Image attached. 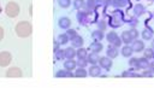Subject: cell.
<instances>
[{"label":"cell","instance_id":"obj_40","mask_svg":"<svg viewBox=\"0 0 154 88\" xmlns=\"http://www.w3.org/2000/svg\"><path fill=\"white\" fill-rule=\"evenodd\" d=\"M153 17H154V15H153Z\"/></svg>","mask_w":154,"mask_h":88},{"label":"cell","instance_id":"obj_34","mask_svg":"<svg viewBox=\"0 0 154 88\" xmlns=\"http://www.w3.org/2000/svg\"><path fill=\"white\" fill-rule=\"evenodd\" d=\"M114 5H118V6H123L124 5V1H123V0H114Z\"/></svg>","mask_w":154,"mask_h":88},{"label":"cell","instance_id":"obj_9","mask_svg":"<svg viewBox=\"0 0 154 88\" xmlns=\"http://www.w3.org/2000/svg\"><path fill=\"white\" fill-rule=\"evenodd\" d=\"M100 74H101V69H100V67L93 64L91 68H89V75H91L92 77H96V76H99Z\"/></svg>","mask_w":154,"mask_h":88},{"label":"cell","instance_id":"obj_24","mask_svg":"<svg viewBox=\"0 0 154 88\" xmlns=\"http://www.w3.org/2000/svg\"><path fill=\"white\" fill-rule=\"evenodd\" d=\"M92 35H93L95 41H100V40H102V37H104V33H102V30H95V31H93Z\"/></svg>","mask_w":154,"mask_h":88},{"label":"cell","instance_id":"obj_10","mask_svg":"<svg viewBox=\"0 0 154 88\" xmlns=\"http://www.w3.org/2000/svg\"><path fill=\"white\" fill-rule=\"evenodd\" d=\"M117 56H118V49H117V47L110 46L108 49H107V57L111 58V59H114Z\"/></svg>","mask_w":154,"mask_h":88},{"label":"cell","instance_id":"obj_20","mask_svg":"<svg viewBox=\"0 0 154 88\" xmlns=\"http://www.w3.org/2000/svg\"><path fill=\"white\" fill-rule=\"evenodd\" d=\"M153 37V30L152 29H145L142 31V39L143 40H150Z\"/></svg>","mask_w":154,"mask_h":88},{"label":"cell","instance_id":"obj_12","mask_svg":"<svg viewBox=\"0 0 154 88\" xmlns=\"http://www.w3.org/2000/svg\"><path fill=\"white\" fill-rule=\"evenodd\" d=\"M102 44H100L99 41H95V42H93L91 46H89V49H92L93 52H95V53H99L100 51H102Z\"/></svg>","mask_w":154,"mask_h":88},{"label":"cell","instance_id":"obj_2","mask_svg":"<svg viewBox=\"0 0 154 88\" xmlns=\"http://www.w3.org/2000/svg\"><path fill=\"white\" fill-rule=\"evenodd\" d=\"M5 14L11 18L17 17L19 15V5L15 1H10L5 7Z\"/></svg>","mask_w":154,"mask_h":88},{"label":"cell","instance_id":"obj_6","mask_svg":"<svg viewBox=\"0 0 154 88\" xmlns=\"http://www.w3.org/2000/svg\"><path fill=\"white\" fill-rule=\"evenodd\" d=\"M99 64L101 68H104L105 70L108 71L112 68V59L108 57H101V58H99Z\"/></svg>","mask_w":154,"mask_h":88},{"label":"cell","instance_id":"obj_16","mask_svg":"<svg viewBox=\"0 0 154 88\" xmlns=\"http://www.w3.org/2000/svg\"><path fill=\"white\" fill-rule=\"evenodd\" d=\"M56 76L57 77H72L73 76V74H71V71H69V70H60V71H58L57 74H56Z\"/></svg>","mask_w":154,"mask_h":88},{"label":"cell","instance_id":"obj_25","mask_svg":"<svg viewBox=\"0 0 154 88\" xmlns=\"http://www.w3.org/2000/svg\"><path fill=\"white\" fill-rule=\"evenodd\" d=\"M143 54H145V58H146V59H152V58L154 57V51H153V48L143 49Z\"/></svg>","mask_w":154,"mask_h":88},{"label":"cell","instance_id":"obj_15","mask_svg":"<svg viewBox=\"0 0 154 88\" xmlns=\"http://www.w3.org/2000/svg\"><path fill=\"white\" fill-rule=\"evenodd\" d=\"M120 39H122V41L124 42V44H130L134 39H133V37H131V35H130V33L129 31H124L123 34H122V37H120Z\"/></svg>","mask_w":154,"mask_h":88},{"label":"cell","instance_id":"obj_17","mask_svg":"<svg viewBox=\"0 0 154 88\" xmlns=\"http://www.w3.org/2000/svg\"><path fill=\"white\" fill-rule=\"evenodd\" d=\"M64 52H65V58L68 59H73V57L76 56V51L73 49V47H68Z\"/></svg>","mask_w":154,"mask_h":88},{"label":"cell","instance_id":"obj_28","mask_svg":"<svg viewBox=\"0 0 154 88\" xmlns=\"http://www.w3.org/2000/svg\"><path fill=\"white\" fill-rule=\"evenodd\" d=\"M58 4H59V6L60 7H69L70 6V4H71V0H59L58 1Z\"/></svg>","mask_w":154,"mask_h":88},{"label":"cell","instance_id":"obj_32","mask_svg":"<svg viewBox=\"0 0 154 88\" xmlns=\"http://www.w3.org/2000/svg\"><path fill=\"white\" fill-rule=\"evenodd\" d=\"M129 33H130V35H131V37H133L134 40H135V39H137V36H138V31H137L136 29H131Z\"/></svg>","mask_w":154,"mask_h":88},{"label":"cell","instance_id":"obj_33","mask_svg":"<svg viewBox=\"0 0 154 88\" xmlns=\"http://www.w3.org/2000/svg\"><path fill=\"white\" fill-rule=\"evenodd\" d=\"M87 63H88L87 59H80L78 60V65H80V68H84L87 65Z\"/></svg>","mask_w":154,"mask_h":88},{"label":"cell","instance_id":"obj_8","mask_svg":"<svg viewBox=\"0 0 154 88\" xmlns=\"http://www.w3.org/2000/svg\"><path fill=\"white\" fill-rule=\"evenodd\" d=\"M133 49L134 52H141L145 49V44L141 41V40H135L133 44Z\"/></svg>","mask_w":154,"mask_h":88},{"label":"cell","instance_id":"obj_29","mask_svg":"<svg viewBox=\"0 0 154 88\" xmlns=\"http://www.w3.org/2000/svg\"><path fill=\"white\" fill-rule=\"evenodd\" d=\"M73 6L75 9H81L84 6V0H75L73 1Z\"/></svg>","mask_w":154,"mask_h":88},{"label":"cell","instance_id":"obj_13","mask_svg":"<svg viewBox=\"0 0 154 88\" xmlns=\"http://www.w3.org/2000/svg\"><path fill=\"white\" fill-rule=\"evenodd\" d=\"M71 42H72V46H73V47H81V46L83 45V39H82L81 36L76 35V36H73L72 39H71Z\"/></svg>","mask_w":154,"mask_h":88},{"label":"cell","instance_id":"obj_38","mask_svg":"<svg viewBox=\"0 0 154 88\" xmlns=\"http://www.w3.org/2000/svg\"><path fill=\"white\" fill-rule=\"evenodd\" d=\"M152 75H153L152 71H145V72L142 74V76H152Z\"/></svg>","mask_w":154,"mask_h":88},{"label":"cell","instance_id":"obj_14","mask_svg":"<svg viewBox=\"0 0 154 88\" xmlns=\"http://www.w3.org/2000/svg\"><path fill=\"white\" fill-rule=\"evenodd\" d=\"M64 68L69 71H72L76 68V62L73 59H68L65 63H64Z\"/></svg>","mask_w":154,"mask_h":88},{"label":"cell","instance_id":"obj_18","mask_svg":"<svg viewBox=\"0 0 154 88\" xmlns=\"http://www.w3.org/2000/svg\"><path fill=\"white\" fill-rule=\"evenodd\" d=\"M150 67V63L148 62V59L142 58V59H138V68L141 69H148Z\"/></svg>","mask_w":154,"mask_h":88},{"label":"cell","instance_id":"obj_30","mask_svg":"<svg viewBox=\"0 0 154 88\" xmlns=\"http://www.w3.org/2000/svg\"><path fill=\"white\" fill-rule=\"evenodd\" d=\"M143 10H145V7H143L142 5H136V6H135V11H136V14H137V15L142 14Z\"/></svg>","mask_w":154,"mask_h":88},{"label":"cell","instance_id":"obj_22","mask_svg":"<svg viewBox=\"0 0 154 88\" xmlns=\"http://www.w3.org/2000/svg\"><path fill=\"white\" fill-rule=\"evenodd\" d=\"M69 40H70V37L68 36V34H60V35L58 36V42H59L60 45L66 44Z\"/></svg>","mask_w":154,"mask_h":88},{"label":"cell","instance_id":"obj_4","mask_svg":"<svg viewBox=\"0 0 154 88\" xmlns=\"http://www.w3.org/2000/svg\"><path fill=\"white\" fill-rule=\"evenodd\" d=\"M11 60H12V56L10 52H6V51L0 52V67L1 68L7 67L11 63Z\"/></svg>","mask_w":154,"mask_h":88},{"label":"cell","instance_id":"obj_21","mask_svg":"<svg viewBox=\"0 0 154 88\" xmlns=\"http://www.w3.org/2000/svg\"><path fill=\"white\" fill-rule=\"evenodd\" d=\"M76 56L78 57V59H87V56H88L87 49H84V48H80L78 51L76 52Z\"/></svg>","mask_w":154,"mask_h":88},{"label":"cell","instance_id":"obj_23","mask_svg":"<svg viewBox=\"0 0 154 88\" xmlns=\"http://www.w3.org/2000/svg\"><path fill=\"white\" fill-rule=\"evenodd\" d=\"M88 75V72L86 71V69L84 68H80V69H77L76 70V72H75V76L76 77H86Z\"/></svg>","mask_w":154,"mask_h":88},{"label":"cell","instance_id":"obj_7","mask_svg":"<svg viewBox=\"0 0 154 88\" xmlns=\"http://www.w3.org/2000/svg\"><path fill=\"white\" fill-rule=\"evenodd\" d=\"M58 24H59V27H60V28H63V29H68V28L71 26V21H70L68 17H61V18L59 19Z\"/></svg>","mask_w":154,"mask_h":88},{"label":"cell","instance_id":"obj_37","mask_svg":"<svg viewBox=\"0 0 154 88\" xmlns=\"http://www.w3.org/2000/svg\"><path fill=\"white\" fill-rule=\"evenodd\" d=\"M59 45H60V44H59V42L56 40V41H54V52H56V51H58V49H59Z\"/></svg>","mask_w":154,"mask_h":88},{"label":"cell","instance_id":"obj_5","mask_svg":"<svg viewBox=\"0 0 154 88\" xmlns=\"http://www.w3.org/2000/svg\"><path fill=\"white\" fill-rule=\"evenodd\" d=\"M6 76L10 77V79H19L23 76V72L19 68L17 67H14V68H10L7 71H6Z\"/></svg>","mask_w":154,"mask_h":88},{"label":"cell","instance_id":"obj_19","mask_svg":"<svg viewBox=\"0 0 154 88\" xmlns=\"http://www.w3.org/2000/svg\"><path fill=\"white\" fill-rule=\"evenodd\" d=\"M133 52H134L133 47H129V46H124V47L122 48V54H123L124 57H130V56L133 54Z\"/></svg>","mask_w":154,"mask_h":88},{"label":"cell","instance_id":"obj_11","mask_svg":"<svg viewBox=\"0 0 154 88\" xmlns=\"http://www.w3.org/2000/svg\"><path fill=\"white\" fill-rule=\"evenodd\" d=\"M99 58H100L99 54L95 53V52H92L91 54L87 56V60H88V63H91V64H96L99 62Z\"/></svg>","mask_w":154,"mask_h":88},{"label":"cell","instance_id":"obj_27","mask_svg":"<svg viewBox=\"0 0 154 88\" xmlns=\"http://www.w3.org/2000/svg\"><path fill=\"white\" fill-rule=\"evenodd\" d=\"M129 65H130L131 68H135V70H136V69H140V68H138V58H131V59L129 60Z\"/></svg>","mask_w":154,"mask_h":88},{"label":"cell","instance_id":"obj_35","mask_svg":"<svg viewBox=\"0 0 154 88\" xmlns=\"http://www.w3.org/2000/svg\"><path fill=\"white\" fill-rule=\"evenodd\" d=\"M123 76H138V75H136V74H134V72H124Z\"/></svg>","mask_w":154,"mask_h":88},{"label":"cell","instance_id":"obj_31","mask_svg":"<svg viewBox=\"0 0 154 88\" xmlns=\"http://www.w3.org/2000/svg\"><path fill=\"white\" fill-rule=\"evenodd\" d=\"M66 34H68V36L70 37V40L72 39L73 36H76L77 35V33H76V30H73V29H69L68 31H66Z\"/></svg>","mask_w":154,"mask_h":88},{"label":"cell","instance_id":"obj_3","mask_svg":"<svg viewBox=\"0 0 154 88\" xmlns=\"http://www.w3.org/2000/svg\"><path fill=\"white\" fill-rule=\"evenodd\" d=\"M107 41L110 44H112V46H114V47H119L122 45V39L118 37L116 31H111L107 34Z\"/></svg>","mask_w":154,"mask_h":88},{"label":"cell","instance_id":"obj_39","mask_svg":"<svg viewBox=\"0 0 154 88\" xmlns=\"http://www.w3.org/2000/svg\"><path fill=\"white\" fill-rule=\"evenodd\" d=\"M152 48H153V51H154V40H153V42H152Z\"/></svg>","mask_w":154,"mask_h":88},{"label":"cell","instance_id":"obj_1","mask_svg":"<svg viewBox=\"0 0 154 88\" xmlns=\"http://www.w3.org/2000/svg\"><path fill=\"white\" fill-rule=\"evenodd\" d=\"M33 33V27L31 24L27 21H23V22H19L17 26H16V34L19 36V37H28L30 36Z\"/></svg>","mask_w":154,"mask_h":88},{"label":"cell","instance_id":"obj_36","mask_svg":"<svg viewBox=\"0 0 154 88\" xmlns=\"http://www.w3.org/2000/svg\"><path fill=\"white\" fill-rule=\"evenodd\" d=\"M4 28L3 27H0V40H3V37H4Z\"/></svg>","mask_w":154,"mask_h":88},{"label":"cell","instance_id":"obj_26","mask_svg":"<svg viewBox=\"0 0 154 88\" xmlns=\"http://www.w3.org/2000/svg\"><path fill=\"white\" fill-rule=\"evenodd\" d=\"M54 57H56L57 60H61V59L65 58V52H64L63 49H58V51L54 52Z\"/></svg>","mask_w":154,"mask_h":88}]
</instances>
